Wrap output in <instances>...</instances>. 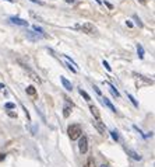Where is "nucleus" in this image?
Wrapping results in <instances>:
<instances>
[{
	"mask_svg": "<svg viewBox=\"0 0 155 167\" xmlns=\"http://www.w3.org/2000/svg\"><path fill=\"white\" fill-rule=\"evenodd\" d=\"M60 82H61V84L64 86L66 90H69V91H71V90H73V86H71V83H70L66 77H63V76H61V77H60Z\"/></svg>",
	"mask_w": 155,
	"mask_h": 167,
	"instance_id": "nucleus-5",
	"label": "nucleus"
},
{
	"mask_svg": "<svg viewBox=\"0 0 155 167\" xmlns=\"http://www.w3.org/2000/svg\"><path fill=\"white\" fill-rule=\"evenodd\" d=\"M67 134H69L71 140H76V139L81 138V134H82L81 126L78 125V124H71V125L67 128Z\"/></svg>",
	"mask_w": 155,
	"mask_h": 167,
	"instance_id": "nucleus-1",
	"label": "nucleus"
},
{
	"mask_svg": "<svg viewBox=\"0 0 155 167\" xmlns=\"http://www.w3.org/2000/svg\"><path fill=\"white\" fill-rule=\"evenodd\" d=\"M80 94H81V96H82V97H84V98H85V100H87V101H90V100H91V97H90V96H88V93H85V91H84V90H80Z\"/></svg>",
	"mask_w": 155,
	"mask_h": 167,
	"instance_id": "nucleus-15",
	"label": "nucleus"
},
{
	"mask_svg": "<svg viewBox=\"0 0 155 167\" xmlns=\"http://www.w3.org/2000/svg\"><path fill=\"white\" fill-rule=\"evenodd\" d=\"M101 102H102L103 106H106V107H108V108H109L110 111H113V112H116V108H115V107H113V104H112V102H110L109 100H108V98H101Z\"/></svg>",
	"mask_w": 155,
	"mask_h": 167,
	"instance_id": "nucleus-6",
	"label": "nucleus"
},
{
	"mask_svg": "<svg viewBox=\"0 0 155 167\" xmlns=\"http://www.w3.org/2000/svg\"><path fill=\"white\" fill-rule=\"evenodd\" d=\"M70 112H71V106H69V104H66L64 107H63V115H64L66 118L70 115Z\"/></svg>",
	"mask_w": 155,
	"mask_h": 167,
	"instance_id": "nucleus-10",
	"label": "nucleus"
},
{
	"mask_svg": "<svg viewBox=\"0 0 155 167\" xmlns=\"http://www.w3.org/2000/svg\"><path fill=\"white\" fill-rule=\"evenodd\" d=\"M139 2H140V3H143V4L147 3V0H139Z\"/></svg>",
	"mask_w": 155,
	"mask_h": 167,
	"instance_id": "nucleus-24",
	"label": "nucleus"
},
{
	"mask_svg": "<svg viewBox=\"0 0 155 167\" xmlns=\"http://www.w3.org/2000/svg\"><path fill=\"white\" fill-rule=\"evenodd\" d=\"M80 30H81L82 33H85V34H95V33H97V28H95L94 24H91V23H85V24H82L81 27H80Z\"/></svg>",
	"mask_w": 155,
	"mask_h": 167,
	"instance_id": "nucleus-2",
	"label": "nucleus"
},
{
	"mask_svg": "<svg viewBox=\"0 0 155 167\" xmlns=\"http://www.w3.org/2000/svg\"><path fill=\"white\" fill-rule=\"evenodd\" d=\"M106 84L109 86V90H110V93L113 94L115 97H119V96H120V94H119V91H118V90L115 89V86H113V84H110V83H108V82H106Z\"/></svg>",
	"mask_w": 155,
	"mask_h": 167,
	"instance_id": "nucleus-11",
	"label": "nucleus"
},
{
	"mask_svg": "<svg viewBox=\"0 0 155 167\" xmlns=\"http://www.w3.org/2000/svg\"><path fill=\"white\" fill-rule=\"evenodd\" d=\"M101 167H108V166H106V164H102V166H101Z\"/></svg>",
	"mask_w": 155,
	"mask_h": 167,
	"instance_id": "nucleus-28",
	"label": "nucleus"
},
{
	"mask_svg": "<svg viewBox=\"0 0 155 167\" xmlns=\"http://www.w3.org/2000/svg\"><path fill=\"white\" fill-rule=\"evenodd\" d=\"M94 89H95V91H97V94H99V96H101V90H99L97 86H94Z\"/></svg>",
	"mask_w": 155,
	"mask_h": 167,
	"instance_id": "nucleus-22",
	"label": "nucleus"
},
{
	"mask_svg": "<svg viewBox=\"0 0 155 167\" xmlns=\"http://www.w3.org/2000/svg\"><path fill=\"white\" fill-rule=\"evenodd\" d=\"M67 66H69V69L71 70V72H73V73H76V72H77V70L74 69V68H73V66H71V65H70V63H69V65H67Z\"/></svg>",
	"mask_w": 155,
	"mask_h": 167,
	"instance_id": "nucleus-21",
	"label": "nucleus"
},
{
	"mask_svg": "<svg viewBox=\"0 0 155 167\" xmlns=\"http://www.w3.org/2000/svg\"><path fill=\"white\" fill-rule=\"evenodd\" d=\"M8 115H10V117H13V118H14V117H17V114H14V112H11V111H8Z\"/></svg>",
	"mask_w": 155,
	"mask_h": 167,
	"instance_id": "nucleus-23",
	"label": "nucleus"
},
{
	"mask_svg": "<svg viewBox=\"0 0 155 167\" xmlns=\"http://www.w3.org/2000/svg\"><path fill=\"white\" fill-rule=\"evenodd\" d=\"M95 2H97L98 4H102V2H101V0H95Z\"/></svg>",
	"mask_w": 155,
	"mask_h": 167,
	"instance_id": "nucleus-25",
	"label": "nucleus"
},
{
	"mask_svg": "<svg viewBox=\"0 0 155 167\" xmlns=\"http://www.w3.org/2000/svg\"><path fill=\"white\" fill-rule=\"evenodd\" d=\"M84 167H95L94 159H92V157H90V159L87 160V163H85V166H84Z\"/></svg>",
	"mask_w": 155,
	"mask_h": 167,
	"instance_id": "nucleus-14",
	"label": "nucleus"
},
{
	"mask_svg": "<svg viewBox=\"0 0 155 167\" xmlns=\"http://www.w3.org/2000/svg\"><path fill=\"white\" fill-rule=\"evenodd\" d=\"M102 65L106 68V70H108V72H110V70H112V69H110V66H109V63H108L106 61H103V62H102Z\"/></svg>",
	"mask_w": 155,
	"mask_h": 167,
	"instance_id": "nucleus-19",
	"label": "nucleus"
},
{
	"mask_svg": "<svg viewBox=\"0 0 155 167\" xmlns=\"http://www.w3.org/2000/svg\"><path fill=\"white\" fill-rule=\"evenodd\" d=\"M80 140H78V149H80V152L81 153H87V150H88V140H87L85 136H82V138H78Z\"/></svg>",
	"mask_w": 155,
	"mask_h": 167,
	"instance_id": "nucleus-3",
	"label": "nucleus"
},
{
	"mask_svg": "<svg viewBox=\"0 0 155 167\" xmlns=\"http://www.w3.org/2000/svg\"><path fill=\"white\" fill-rule=\"evenodd\" d=\"M27 94H29V96H35V94H37V89H35L34 86H28V87H27Z\"/></svg>",
	"mask_w": 155,
	"mask_h": 167,
	"instance_id": "nucleus-12",
	"label": "nucleus"
},
{
	"mask_svg": "<svg viewBox=\"0 0 155 167\" xmlns=\"http://www.w3.org/2000/svg\"><path fill=\"white\" fill-rule=\"evenodd\" d=\"M10 21H11L13 24L21 25V27H27L28 25V21L22 20V18H18V17H10Z\"/></svg>",
	"mask_w": 155,
	"mask_h": 167,
	"instance_id": "nucleus-4",
	"label": "nucleus"
},
{
	"mask_svg": "<svg viewBox=\"0 0 155 167\" xmlns=\"http://www.w3.org/2000/svg\"><path fill=\"white\" fill-rule=\"evenodd\" d=\"M14 104H13V102H7V104H6V108H10V110H11V108H14Z\"/></svg>",
	"mask_w": 155,
	"mask_h": 167,
	"instance_id": "nucleus-20",
	"label": "nucleus"
},
{
	"mask_svg": "<svg viewBox=\"0 0 155 167\" xmlns=\"http://www.w3.org/2000/svg\"><path fill=\"white\" fill-rule=\"evenodd\" d=\"M127 155H130L131 157H133V159L134 160H141L143 159V157H141V155H139V153H137V152H134V150H131V149H127Z\"/></svg>",
	"mask_w": 155,
	"mask_h": 167,
	"instance_id": "nucleus-9",
	"label": "nucleus"
},
{
	"mask_svg": "<svg viewBox=\"0 0 155 167\" xmlns=\"http://www.w3.org/2000/svg\"><path fill=\"white\" fill-rule=\"evenodd\" d=\"M4 159V155H0V160H3Z\"/></svg>",
	"mask_w": 155,
	"mask_h": 167,
	"instance_id": "nucleus-26",
	"label": "nucleus"
},
{
	"mask_svg": "<svg viewBox=\"0 0 155 167\" xmlns=\"http://www.w3.org/2000/svg\"><path fill=\"white\" fill-rule=\"evenodd\" d=\"M7 2H13V0H7Z\"/></svg>",
	"mask_w": 155,
	"mask_h": 167,
	"instance_id": "nucleus-29",
	"label": "nucleus"
},
{
	"mask_svg": "<svg viewBox=\"0 0 155 167\" xmlns=\"http://www.w3.org/2000/svg\"><path fill=\"white\" fill-rule=\"evenodd\" d=\"M137 52H139V56H140V59H143L144 58V48L141 46V45H137Z\"/></svg>",
	"mask_w": 155,
	"mask_h": 167,
	"instance_id": "nucleus-13",
	"label": "nucleus"
},
{
	"mask_svg": "<svg viewBox=\"0 0 155 167\" xmlns=\"http://www.w3.org/2000/svg\"><path fill=\"white\" fill-rule=\"evenodd\" d=\"M110 134H112V138H113L115 140L118 142V140H119V135H118V132H116V131H112Z\"/></svg>",
	"mask_w": 155,
	"mask_h": 167,
	"instance_id": "nucleus-17",
	"label": "nucleus"
},
{
	"mask_svg": "<svg viewBox=\"0 0 155 167\" xmlns=\"http://www.w3.org/2000/svg\"><path fill=\"white\" fill-rule=\"evenodd\" d=\"M127 97H129V100H130V101L133 102V104H134V107H139V102L136 101V98L133 97V96H131V94H127Z\"/></svg>",
	"mask_w": 155,
	"mask_h": 167,
	"instance_id": "nucleus-16",
	"label": "nucleus"
},
{
	"mask_svg": "<svg viewBox=\"0 0 155 167\" xmlns=\"http://www.w3.org/2000/svg\"><path fill=\"white\" fill-rule=\"evenodd\" d=\"M34 30H35V31H38L39 34H43V33H45V31H43L41 27H38V25H34Z\"/></svg>",
	"mask_w": 155,
	"mask_h": 167,
	"instance_id": "nucleus-18",
	"label": "nucleus"
},
{
	"mask_svg": "<svg viewBox=\"0 0 155 167\" xmlns=\"http://www.w3.org/2000/svg\"><path fill=\"white\" fill-rule=\"evenodd\" d=\"M1 89H4V84H0V90Z\"/></svg>",
	"mask_w": 155,
	"mask_h": 167,
	"instance_id": "nucleus-27",
	"label": "nucleus"
},
{
	"mask_svg": "<svg viewBox=\"0 0 155 167\" xmlns=\"http://www.w3.org/2000/svg\"><path fill=\"white\" fill-rule=\"evenodd\" d=\"M90 110H91V112H92V115L95 117V119H97V121H101V115H99L98 108H97L95 106H92V104H91V106H90Z\"/></svg>",
	"mask_w": 155,
	"mask_h": 167,
	"instance_id": "nucleus-7",
	"label": "nucleus"
},
{
	"mask_svg": "<svg viewBox=\"0 0 155 167\" xmlns=\"http://www.w3.org/2000/svg\"><path fill=\"white\" fill-rule=\"evenodd\" d=\"M95 125V128H97V129L99 131V132H101V134L102 135H105V126L102 125V122H101V121H97V119H95L94 122H92Z\"/></svg>",
	"mask_w": 155,
	"mask_h": 167,
	"instance_id": "nucleus-8",
	"label": "nucleus"
}]
</instances>
